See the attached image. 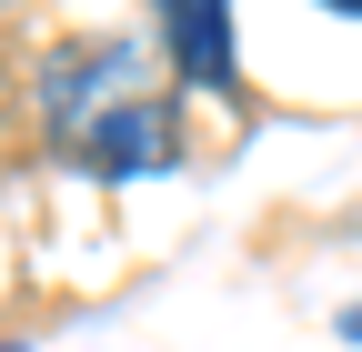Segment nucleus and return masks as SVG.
<instances>
[{"label": "nucleus", "instance_id": "f257e3e1", "mask_svg": "<svg viewBox=\"0 0 362 352\" xmlns=\"http://www.w3.org/2000/svg\"><path fill=\"white\" fill-rule=\"evenodd\" d=\"M40 121L51 141L101 171V182H131V171H161L171 161V111L141 91V61L121 40H71V51L40 71Z\"/></svg>", "mask_w": 362, "mask_h": 352}, {"label": "nucleus", "instance_id": "f03ea898", "mask_svg": "<svg viewBox=\"0 0 362 352\" xmlns=\"http://www.w3.org/2000/svg\"><path fill=\"white\" fill-rule=\"evenodd\" d=\"M151 11H161L171 71L202 91H232V0H151Z\"/></svg>", "mask_w": 362, "mask_h": 352}, {"label": "nucleus", "instance_id": "7ed1b4c3", "mask_svg": "<svg viewBox=\"0 0 362 352\" xmlns=\"http://www.w3.org/2000/svg\"><path fill=\"white\" fill-rule=\"evenodd\" d=\"M332 11H352V20H362V0H332Z\"/></svg>", "mask_w": 362, "mask_h": 352}, {"label": "nucleus", "instance_id": "20e7f679", "mask_svg": "<svg viewBox=\"0 0 362 352\" xmlns=\"http://www.w3.org/2000/svg\"><path fill=\"white\" fill-rule=\"evenodd\" d=\"M342 332H352V342H362V312H352V322H342Z\"/></svg>", "mask_w": 362, "mask_h": 352}]
</instances>
